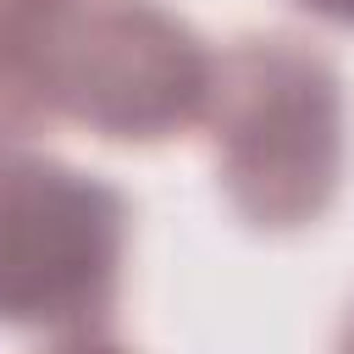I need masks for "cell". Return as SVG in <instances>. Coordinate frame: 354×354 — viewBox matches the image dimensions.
<instances>
[{"mask_svg": "<svg viewBox=\"0 0 354 354\" xmlns=\"http://www.w3.org/2000/svg\"><path fill=\"white\" fill-rule=\"evenodd\" d=\"M55 354H127V348H116V343H100V337H72V343H61Z\"/></svg>", "mask_w": 354, "mask_h": 354, "instance_id": "8992f818", "label": "cell"}, {"mask_svg": "<svg viewBox=\"0 0 354 354\" xmlns=\"http://www.w3.org/2000/svg\"><path fill=\"white\" fill-rule=\"evenodd\" d=\"M304 11H315V17H326V22H343V28H354V0H299Z\"/></svg>", "mask_w": 354, "mask_h": 354, "instance_id": "5b68a950", "label": "cell"}, {"mask_svg": "<svg viewBox=\"0 0 354 354\" xmlns=\"http://www.w3.org/2000/svg\"><path fill=\"white\" fill-rule=\"evenodd\" d=\"M72 0H0V149L28 144L55 122L50 39Z\"/></svg>", "mask_w": 354, "mask_h": 354, "instance_id": "277c9868", "label": "cell"}, {"mask_svg": "<svg viewBox=\"0 0 354 354\" xmlns=\"http://www.w3.org/2000/svg\"><path fill=\"white\" fill-rule=\"evenodd\" d=\"M337 354H354V315H348V326H343V343H337Z\"/></svg>", "mask_w": 354, "mask_h": 354, "instance_id": "52a82bcc", "label": "cell"}, {"mask_svg": "<svg viewBox=\"0 0 354 354\" xmlns=\"http://www.w3.org/2000/svg\"><path fill=\"white\" fill-rule=\"evenodd\" d=\"M216 55L155 0H72L50 39V105L100 138L155 144L205 122Z\"/></svg>", "mask_w": 354, "mask_h": 354, "instance_id": "3957f363", "label": "cell"}, {"mask_svg": "<svg viewBox=\"0 0 354 354\" xmlns=\"http://www.w3.org/2000/svg\"><path fill=\"white\" fill-rule=\"evenodd\" d=\"M127 227L122 188L0 149V326L88 337L122 293Z\"/></svg>", "mask_w": 354, "mask_h": 354, "instance_id": "7a4b0ae2", "label": "cell"}, {"mask_svg": "<svg viewBox=\"0 0 354 354\" xmlns=\"http://www.w3.org/2000/svg\"><path fill=\"white\" fill-rule=\"evenodd\" d=\"M205 122L216 177L249 227L315 221L343 183V83L321 50L288 33L238 39L216 55Z\"/></svg>", "mask_w": 354, "mask_h": 354, "instance_id": "6da1fadb", "label": "cell"}]
</instances>
